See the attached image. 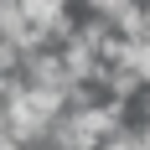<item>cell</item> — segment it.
Here are the masks:
<instances>
[]
</instances>
